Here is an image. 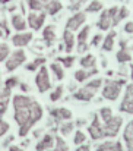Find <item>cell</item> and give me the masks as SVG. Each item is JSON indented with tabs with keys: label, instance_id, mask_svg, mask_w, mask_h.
<instances>
[{
	"label": "cell",
	"instance_id": "cell-1",
	"mask_svg": "<svg viewBox=\"0 0 133 151\" xmlns=\"http://www.w3.org/2000/svg\"><path fill=\"white\" fill-rule=\"evenodd\" d=\"M13 109L15 120L19 125V135L26 137L31 128L43 117V109L35 100L21 94L13 97Z\"/></svg>",
	"mask_w": 133,
	"mask_h": 151
},
{
	"label": "cell",
	"instance_id": "cell-2",
	"mask_svg": "<svg viewBox=\"0 0 133 151\" xmlns=\"http://www.w3.org/2000/svg\"><path fill=\"white\" fill-rule=\"evenodd\" d=\"M101 84H102V81H101V79L91 81L87 87H84V88L78 90V91L73 94V97H75L76 100H81V101H91V99L95 96V91L101 87Z\"/></svg>",
	"mask_w": 133,
	"mask_h": 151
},
{
	"label": "cell",
	"instance_id": "cell-3",
	"mask_svg": "<svg viewBox=\"0 0 133 151\" xmlns=\"http://www.w3.org/2000/svg\"><path fill=\"white\" fill-rule=\"evenodd\" d=\"M122 123H123V119L120 116H111L102 125V137H110V138L116 137L120 131Z\"/></svg>",
	"mask_w": 133,
	"mask_h": 151
},
{
	"label": "cell",
	"instance_id": "cell-4",
	"mask_svg": "<svg viewBox=\"0 0 133 151\" xmlns=\"http://www.w3.org/2000/svg\"><path fill=\"white\" fill-rule=\"evenodd\" d=\"M123 85H124V81L123 79H120V81H107L105 82V87L102 90V97L107 99V100L114 101L119 97Z\"/></svg>",
	"mask_w": 133,
	"mask_h": 151
},
{
	"label": "cell",
	"instance_id": "cell-5",
	"mask_svg": "<svg viewBox=\"0 0 133 151\" xmlns=\"http://www.w3.org/2000/svg\"><path fill=\"white\" fill-rule=\"evenodd\" d=\"M25 60H26V54H25V51L22 50V49L13 51V53L10 54V57L6 59V69H7L9 72H12V70H15L16 68H19Z\"/></svg>",
	"mask_w": 133,
	"mask_h": 151
},
{
	"label": "cell",
	"instance_id": "cell-6",
	"mask_svg": "<svg viewBox=\"0 0 133 151\" xmlns=\"http://www.w3.org/2000/svg\"><path fill=\"white\" fill-rule=\"evenodd\" d=\"M35 84H37V88H38L40 93H45V91L50 90L51 81H50V76H48V69L45 66L40 68V72L35 76Z\"/></svg>",
	"mask_w": 133,
	"mask_h": 151
},
{
	"label": "cell",
	"instance_id": "cell-7",
	"mask_svg": "<svg viewBox=\"0 0 133 151\" xmlns=\"http://www.w3.org/2000/svg\"><path fill=\"white\" fill-rule=\"evenodd\" d=\"M117 12H119L117 7H111V9L102 12V15H101V18H99V22H98V28L102 29V31L108 29V28L113 25V21H114Z\"/></svg>",
	"mask_w": 133,
	"mask_h": 151
},
{
	"label": "cell",
	"instance_id": "cell-8",
	"mask_svg": "<svg viewBox=\"0 0 133 151\" xmlns=\"http://www.w3.org/2000/svg\"><path fill=\"white\" fill-rule=\"evenodd\" d=\"M120 110L126 111V113H133V84L127 85V88H126V94L120 104Z\"/></svg>",
	"mask_w": 133,
	"mask_h": 151
},
{
	"label": "cell",
	"instance_id": "cell-9",
	"mask_svg": "<svg viewBox=\"0 0 133 151\" xmlns=\"http://www.w3.org/2000/svg\"><path fill=\"white\" fill-rule=\"evenodd\" d=\"M44 21H45L44 12H41V13L31 12V13L28 15V25H29L32 29H35V31H38V29L44 25Z\"/></svg>",
	"mask_w": 133,
	"mask_h": 151
},
{
	"label": "cell",
	"instance_id": "cell-10",
	"mask_svg": "<svg viewBox=\"0 0 133 151\" xmlns=\"http://www.w3.org/2000/svg\"><path fill=\"white\" fill-rule=\"evenodd\" d=\"M88 132L91 135L92 139H99V138H104L102 137V125L99 122V116H94V120L91 123V126L88 128Z\"/></svg>",
	"mask_w": 133,
	"mask_h": 151
},
{
	"label": "cell",
	"instance_id": "cell-11",
	"mask_svg": "<svg viewBox=\"0 0 133 151\" xmlns=\"http://www.w3.org/2000/svg\"><path fill=\"white\" fill-rule=\"evenodd\" d=\"M85 19H87V16H85V13H82V12L73 15V16L67 21L66 29H69V31H76V29H79V27L85 22Z\"/></svg>",
	"mask_w": 133,
	"mask_h": 151
},
{
	"label": "cell",
	"instance_id": "cell-12",
	"mask_svg": "<svg viewBox=\"0 0 133 151\" xmlns=\"http://www.w3.org/2000/svg\"><path fill=\"white\" fill-rule=\"evenodd\" d=\"M32 40V34L31 32H22V34H15L12 37V43L16 47H25L29 44V41Z\"/></svg>",
	"mask_w": 133,
	"mask_h": 151
},
{
	"label": "cell",
	"instance_id": "cell-13",
	"mask_svg": "<svg viewBox=\"0 0 133 151\" xmlns=\"http://www.w3.org/2000/svg\"><path fill=\"white\" fill-rule=\"evenodd\" d=\"M50 114L53 116V119L56 122H60V120H69L72 117V111L67 110V109H53L50 110Z\"/></svg>",
	"mask_w": 133,
	"mask_h": 151
},
{
	"label": "cell",
	"instance_id": "cell-14",
	"mask_svg": "<svg viewBox=\"0 0 133 151\" xmlns=\"http://www.w3.org/2000/svg\"><path fill=\"white\" fill-rule=\"evenodd\" d=\"M88 34H89V27H85L79 35H78V51L79 53H85L88 50V44H87V38H88Z\"/></svg>",
	"mask_w": 133,
	"mask_h": 151
},
{
	"label": "cell",
	"instance_id": "cell-15",
	"mask_svg": "<svg viewBox=\"0 0 133 151\" xmlns=\"http://www.w3.org/2000/svg\"><path fill=\"white\" fill-rule=\"evenodd\" d=\"M53 145H54V137H53L51 134H47V135H44V137L40 139V142L37 144L35 150L37 151H47V150H50Z\"/></svg>",
	"mask_w": 133,
	"mask_h": 151
},
{
	"label": "cell",
	"instance_id": "cell-16",
	"mask_svg": "<svg viewBox=\"0 0 133 151\" xmlns=\"http://www.w3.org/2000/svg\"><path fill=\"white\" fill-rule=\"evenodd\" d=\"M9 99H10V90L4 88L3 91H0V116L6 113L9 106Z\"/></svg>",
	"mask_w": 133,
	"mask_h": 151
},
{
	"label": "cell",
	"instance_id": "cell-17",
	"mask_svg": "<svg viewBox=\"0 0 133 151\" xmlns=\"http://www.w3.org/2000/svg\"><path fill=\"white\" fill-rule=\"evenodd\" d=\"M120 46H122V49H120V51H117V62H119V63L130 62V60H132V56H130V53H129L127 49H126V43H124V40L120 41Z\"/></svg>",
	"mask_w": 133,
	"mask_h": 151
},
{
	"label": "cell",
	"instance_id": "cell-18",
	"mask_svg": "<svg viewBox=\"0 0 133 151\" xmlns=\"http://www.w3.org/2000/svg\"><path fill=\"white\" fill-rule=\"evenodd\" d=\"M124 141H126V145H127V150L133 151V120L127 123L126 129H124V135H123Z\"/></svg>",
	"mask_w": 133,
	"mask_h": 151
},
{
	"label": "cell",
	"instance_id": "cell-19",
	"mask_svg": "<svg viewBox=\"0 0 133 151\" xmlns=\"http://www.w3.org/2000/svg\"><path fill=\"white\" fill-rule=\"evenodd\" d=\"M43 38H44L47 46H53V43H54V40H56V32H54V27H53V25H48V27L44 28Z\"/></svg>",
	"mask_w": 133,
	"mask_h": 151
},
{
	"label": "cell",
	"instance_id": "cell-20",
	"mask_svg": "<svg viewBox=\"0 0 133 151\" xmlns=\"http://www.w3.org/2000/svg\"><path fill=\"white\" fill-rule=\"evenodd\" d=\"M95 73H98V69H95V68H92V70H84V69H79V70L75 72V79H76L78 82H84V81L88 79L91 75H95Z\"/></svg>",
	"mask_w": 133,
	"mask_h": 151
},
{
	"label": "cell",
	"instance_id": "cell-21",
	"mask_svg": "<svg viewBox=\"0 0 133 151\" xmlns=\"http://www.w3.org/2000/svg\"><path fill=\"white\" fill-rule=\"evenodd\" d=\"M63 41H64V49L67 53H70V51L73 50V44H75V37H73V34H72V31H69V29H66L64 32H63Z\"/></svg>",
	"mask_w": 133,
	"mask_h": 151
},
{
	"label": "cell",
	"instance_id": "cell-22",
	"mask_svg": "<svg viewBox=\"0 0 133 151\" xmlns=\"http://www.w3.org/2000/svg\"><path fill=\"white\" fill-rule=\"evenodd\" d=\"M97 151H123L122 142H104L98 145Z\"/></svg>",
	"mask_w": 133,
	"mask_h": 151
},
{
	"label": "cell",
	"instance_id": "cell-23",
	"mask_svg": "<svg viewBox=\"0 0 133 151\" xmlns=\"http://www.w3.org/2000/svg\"><path fill=\"white\" fill-rule=\"evenodd\" d=\"M12 25L16 31H24L26 28V22L21 15H13L12 16Z\"/></svg>",
	"mask_w": 133,
	"mask_h": 151
},
{
	"label": "cell",
	"instance_id": "cell-24",
	"mask_svg": "<svg viewBox=\"0 0 133 151\" xmlns=\"http://www.w3.org/2000/svg\"><path fill=\"white\" fill-rule=\"evenodd\" d=\"M51 0H28V6L31 10H43Z\"/></svg>",
	"mask_w": 133,
	"mask_h": 151
},
{
	"label": "cell",
	"instance_id": "cell-25",
	"mask_svg": "<svg viewBox=\"0 0 133 151\" xmlns=\"http://www.w3.org/2000/svg\"><path fill=\"white\" fill-rule=\"evenodd\" d=\"M45 10H47V13H50V15H56L59 10H61V4H60L59 0H51V1L45 6Z\"/></svg>",
	"mask_w": 133,
	"mask_h": 151
},
{
	"label": "cell",
	"instance_id": "cell-26",
	"mask_svg": "<svg viewBox=\"0 0 133 151\" xmlns=\"http://www.w3.org/2000/svg\"><path fill=\"white\" fill-rule=\"evenodd\" d=\"M114 37H116V32H110V34L105 37V40H104V43H102V50H105V51L113 50V46H114Z\"/></svg>",
	"mask_w": 133,
	"mask_h": 151
},
{
	"label": "cell",
	"instance_id": "cell-27",
	"mask_svg": "<svg viewBox=\"0 0 133 151\" xmlns=\"http://www.w3.org/2000/svg\"><path fill=\"white\" fill-rule=\"evenodd\" d=\"M45 63V57H37L34 62H31V63H28L26 65V70H37L38 68H41V66H44Z\"/></svg>",
	"mask_w": 133,
	"mask_h": 151
},
{
	"label": "cell",
	"instance_id": "cell-28",
	"mask_svg": "<svg viewBox=\"0 0 133 151\" xmlns=\"http://www.w3.org/2000/svg\"><path fill=\"white\" fill-rule=\"evenodd\" d=\"M50 69L53 70V73H54V76L59 79V81H61L63 78H64V70H63V68L59 65V63H51V66H50Z\"/></svg>",
	"mask_w": 133,
	"mask_h": 151
},
{
	"label": "cell",
	"instance_id": "cell-29",
	"mask_svg": "<svg viewBox=\"0 0 133 151\" xmlns=\"http://www.w3.org/2000/svg\"><path fill=\"white\" fill-rule=\"evenodd\" d=\"M81 65H82V68H95V56L88 54V56L82 57L81 59Z\"/></svg>",
	"mask_w": 133,
	"mask_h": 151
},
{
	"label": "cell",
	"instance_id": "cell-30",
	"mask_svg": "<svg viewBox=\"0 0 133 151\" xmlns=\"http://www.w3.org/2000/svg\"><path fill=\"white\" fill-rule=\"evenodd\" d=\"M127 15H129V10H127L126 7H122V9H119V12H117V15H116L114 21H113V25H117V24H119L122 19H124Z\"/></svg>",
	"mask_w": 133,
	"mask_h": 151
},
{
	"label": "cell",
	"instance_id": "cell-31",
	"mask_svg": "<svg viewBox=\"0 0 133 151\" xmlns=\"http://www.w3.org/2000/svg\"><path fill=\"white\" fill-rule=\"evenodd\" d=\"M54 142H56V148L51 151H67V144H66L64 139H61L60 137H56V138H54Z\"/></svg>",
	"mask_w": 133,
	"mask_h": 151
},
{
	"label": "cell",
	"instance_id": "cell-32",
	"mask_svg": "<svg viewBox=\"0 0 133 151\" xmlns=\"http://www.w3.org/2000/svg\"><path fill=\"white\" fill-rule=\"evenodd\" d=\"M72 131H73V123H72V122H64V123H61V126H60V132H61V135L67 137Z\"/></svg>",
	"mask_w": 133,
	"mask_h": 151
},
{
	"label": "cell",
	"instance_id": "cell-33",
	"mask_svg": "<svg viewBox=\"0 0 133 151\" xmlns=\"http://www.w3.org/2000/svg\"><path fill=\"white\" fill-rule=\"evenodd\" d=\"M61 96H63V87L61 85H59L51 94H50V100L51 101H57L61 99Z\"/></svg>",
	"mask_w": 133,
	"mask_h": 151
},
{
	"label": "cell",
	"instance_id": "cell-34",
	"mask_svg": "<svg viewBox=\"0 0 133 151\" xmlns=\"http://www.w3.org/2000/svg\"><path fill=\"white\" fill-rule=\"evenodd\" d=\"M59 62L64 66V68H72L73 62H75V57L73 56H67V57H59Z\"/></svg>",
	"mask_w": 133,
	"mask_h": 151
},
{
	"label": "cell",
	"instance_id": "cell-35",
	"mask_svg": "<svg viewBox=\"0 0 133 151\" xmlns=\"http://www.w3.org/2000/svg\"><path fill=\"white\" fill-rule=\"evenodd\" d=\"M9 56V46L0 43V62H4Z\"/></svg>",
	"mask_w": 133,
	"mask_h": 151
},
{
	"label": "cell",
	"instance_id": "cell-36",
	"mask_svg": "<svg viewBox=\"0 0 133 151\" xmlns=\"http://www.w3.org/2000/svg\"><path fill=\"white\" fill-rule=\"evenodd\" d=\"M101 9H102V3L98 1V0H94L88 7H87L88 12H98V10H101Z\"/></svg>",
	"mask_w": 133,
	"mask_h": 151
},
{
	"label": "cell",
	"instance_id": "cell-37",
	"mask_svg": "<svg viewBox=\"0 0 133 151\" xmlns=\"http://www.w3.org/2000/svg\"><path fill=\"white\" fill-rule=\"evenodd\" d=\"M18 78L16 76H12V78H9V79H6V82H4V88H7V90H10L12 91V88H15L16 85H18Z\"/></svg>",
	"mask_w": 133,
	"mask_h": 151
},
{
	"label": "cell",
	"instance_id": "cell-38",
	"mask_svg": "<svg viewBox=\"0 0 133 151\" xmlns=\"http://www.w3.org/2000/svg\"><path fill=\"white\" fill-rule=\"evenodd\" d=\"M99 114H101L102 120L105 122V120H108V119L113 116V111H111V109H110V107H104V109H101V110H99Z\"/></svg>",
	"mask_w": 133,
	"mask_h": 151
},
{
	"label": "cell",
	"instance_id": "cell-39",
	"mask_svg": "<svg viewBox=\"0 0 133 151\" xmlns=\"http://www.w3.org/2000/svg\"><path fill=\"white\" fill-rule=\"evenodd\" d=\"M85 139H87V138H85V134H84V132L78 131V132L75 134V139H73V141H75V144H76V145L82 144V142H84Z\"/></svg>",
	"mask_w": 133,
	"mask_h": 151
},
{
	"label": "cell",
	"instance_id": "cell-40",
	"mask_svg": "<svg viewBox=\"0 0 133 151\" xmlns=\"http://www.w3.org/2000/svg\"><path fill=\"white\" fill-rule=\"evenodd\" d=\"M9 123L6 122V120H0V137H3L7 131H9Z\"/></svg>",
	"mask_w": 133,
	"mask_h": 151
},
{
	"label": "cell",
	"instance_id": "cell-41",
	"mask_svg": "<svg viewBox=\"0 0 133 151\" xmlns=\"http://www.w3.org/2000/svg\"><path fill=\"white\" fill-rule=\"evenodd\" d=\"M81 3H82V0H72V6H70V9H72V10H76V9H79Z\"/></svg>",
	"mask_w": 133,
	"mask_h": 151
},
{
	"label": "cell",
	"instance_id": "cell-42",
	"mask_svg": "<svg viewBox=\"0 0 133 151\" xmlns=\"http://www.w3.org/2000/svg\"><path fill=\"white\" fill-rule=\"evenodd\" d=\"M0 28L4 29V35H9V34H10V31H9V28H7V25H6V21H1V22H0Z\"/></svg>",
	"mask_w": 133,
	"mask_h": 151
},
{
	"label": "cell",
	"instance_id": "cell-43",
	"mask_svg": "<svg viewBox=\"0 0 133 151\" xmlns=\"http://www.w3.org/2000/svg\"><path fill=\"white\" fill-rule=\"evenodd\" d=\"M124 31H126L127 34H132V32H133V22H127V24H126Z\"/></svg>",
	"mask_w": 133,
	"mask_h": 151
},
{
	"label": "cell",
	"instance_id": "cell-44",
	"mask_svg": "<svg viewBox=\"0 0 133 151\" xmlns=\"http://www.w3.org/2000/svg\"><path fill=\"white\" fill-rule=\"evenodd\" d=\"M101 40H102V35H99V34H98V35H95V37H94V40H92V46H98Z\"/></svg>",
	"mask_w": 133,
	"mask_h": 151
},
{
	"label": "cell",
	"instance_id": "cell-45",
	"mask_svg": "<svg viewBox=\"0 0 133 151\" xmlns=\"http://www.w3.org/2000/svg\"><path fill=\"white\" fill-rule=\"evenodd\" d=\"M89 145H81V147H78V150L76 151H89Z\"/></svg>",
	"mask_w": 133,
	"mask_h": 151
},
{
	"label": "cell",
	"instance_id": "cell-46",
	"mask_svg": "<svg viewBox=\"0 0 133 151\" xmlns=\"http://www.w3.org/2000/svg\"><path fill=\"white\" fill-rule=\"evenodd\" d=\"M21 90H22V91H25V93H26V91H28V90H29V87H28V85H26V84H21Z\"/></svg>",
	"mask_w": 133,
	"mask_h": 151
},
{
	"label": "cell",
	"instance_id": "cell-47",
	"mask_svg": "<svg viewBox=\"0 0 133 151\" xmlns=\"http://www.w3.org/2000/svg\"><path fill=\"white\" fill-rule=\"evenodd\" d=\"M9 151H24V150H21L19 147H15V145H12V147L9 148Z\"/></svg>",
	"mask_w": 133,
	"mask_h": 151
},
{
	"label": "cell",
	"instance_id": "cell-48",
	"mask_svg": "<svg viewBox=\"0 0 133 151\" xmlns=\"http://www.w3.org/2000/svg\"><path fill=\"white\" fill-rule=\"evenodd\" d=\"M12 141H13V137H9V138L6 139V142H4L3 145H7V144H9V142H12Z\"/></svg>",
	"mask_w": 133,
	"mask_h": 151
},
{
	"label": "cell",
	"instance_id": "cell-49",
	"mask_svg": "<svg viewBox=\"0 0 133 151\" xmlns=\"http://www.w3.org/2000/svg\"><path fill=\"white\" fill-rule=\"evenodd\" d=\"M7 1H10V0H0V3H7Z\"/></svg>",
	"mask_w": 133,
	"mask_h": 151
},
{
	"label": "cell",
	"instance_id": "cell-50",
	"mask_svg": "<svg viewBox=\"0 0 133 151\" xmlns=\"http://www.w3.org/2000/svg\"><path fill=\"white\" fill-rule=\"evenodd\" d=\"M3 35H4V34H3V32H1V29H0V38H1Z\"/></svg>",
	"mask_w": 133,
	"mask_h": 151
},
{
	"label": "cell",
	"instance_id": "cell-51",
	"mask_svg": "<svg viewBox=\"0 0 133 151\" xmlns=\"http://www.w3.org/2000/svg\"><path fill=\"white\" fill-rule=\"evenodd\" d=\"M132 78H133V65H132Z\"/></svg>",
	"mask_w": 133,
	"mask_h": 151
}]
</instances>
